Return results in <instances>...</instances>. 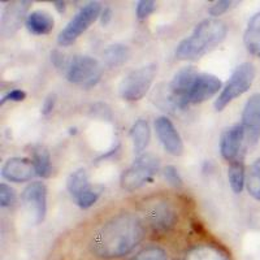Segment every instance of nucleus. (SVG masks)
<instances>
[{"label": "nucleus", "instance_id": "obj_2", "mask_svg": "<svg viewBox=\"0 0 260 260\" xmlns=\"http://www.w3.org/2000/svg\"><path fill=\"white\" fill-rule=\"evenodd\" d=\"M228 34V26L219 18H206L201 21L189 37L178 43L176 57L178 60L191 61L201 59L221 43Z\"/></svg>", "mask_w": 260, "mask_h": 260}, {"label": "nucleus", "instance_id": "obj_6", "mask_svg": "<svg viewBox=\"0 0 260 260\" xmlns=\"http://www.w3.org/2000/svg\"><path fill=\"white\" fill-rule=\"evenodd\" d=\"M102 4L99 2H90L76 13L73 18L69 21L67 26L59 32L57 43L62 47L73 45L86 30L89 29L102 15Z\"/></svg>", "mask_w": 260, "mask_h": 260}, {"label": "nucleus", "instance_id": "obj_25", "mask_svg": "<svg viewBox=\"0 0 260 260\" xmlns=\"http://www.w3.org/2000/svg\"><path fill=\"white\" fill-rule=\"evenodd\" d=\"M246 189L251 198L260 201V157H257L246 175Z\"/></svg>", "mask_w": 260, "mask_h": 260}, {"label": "nucleus", "instance_id": "obj_8", "mask_svg": "<svg viewBox=\"0 0 260 260\" xmlns=\"http://www.w3.org/2000/svg\"><path fill=\"white\" fill-rule=\"evenodd\" d=\"M198 74L194 67H183L180 71L176 72L168 86L169 102L173 104V107L181 108V110L186 108L187 96Z\"/></svg>", "mask_w": 260, "mask_h": 260}, {"label": "nucleus", "instance_id": "obj_13", "mask_svg": "<svg viewBox=\"0 0 260 260\" xmlns=\"http://www.w3.org/2000/svg\"><path fill=\"white\" fill-rule=\"evenodd\" d=\"M222 82L220 78L210 73H199L187 96V106L201 104L208 101L216 94L221 92Z\"/></svg>", "mask_w": 260, "mask_h": 260}, {"label": "nucleus", "instance_id": "obj_11", "mask_svg": "<svg viewBox=\"0 0 260 260\" xmlns=\"http://www.w3.org/2000/svg\"><path fill=\"white\" fill-rule=\"evenodd\" d=\"M241 125L248 145H256L260 139V92L252 94L246 102L241 115Z\"/></svg>", "mask_w": 260, "mask_h": 260}, {"label": "nucleus", "instance_id": "obj_20", "mask_svg": "<svg viewBox=\"0 0 260 260\" xmlns=\"http://www.w3.org/2000/svg\"><path fill=\"white\" fill-rule=\"evenodd\" d=\"M129 136L130 139H132V143H133L134 152L138 155H142L143 151L147 148L151 139L150 124L146 120L139 118L130 127Z\"/></svg>", "mask_w": 260, "mask_h": 260}, {"label": "nucleus", "instance_id": "obj_35", "mask_svg": "<svg viewBox=\"0 0 260 260\" xmlns=\"http://www.w3.org/2000/svg\"><path fill=\"white\" fill-rule=\"evenodd\" d=\"M52 61H53V64L56 65V67H60V65H61V62L64 61V57H62V55L59 52V51H53Z\"/></svg>", "mask_w": 260, "mask_h": 260}, {"label": "nucleus", "instance_id": "obj_14", "mask_svg": "<svg viewBox=\"0 0 260 260\" xmlns=\"http://www.w3.org/2000/svg\"><path fill=\"white\" fill-rule=\"evenodd\" d=\"M246 141V134L242 125L236 124L225 129L220 137V152L226 161L233 162L238 160L242 146Z\"/></svg>", "mask_w": 260, "mask_h": 260}, {"label": "nucleus", "instance_id": "obj_15", "mask_svg": "<svg viewBox=\"0 0 260 260\" xmlns=\"http://www.w3.org/2000/svg\"><path fill=\"white\" fill-rule=\"evenodd\" d=\"M2 176L9 182L22 183L37 176L36 167L32 160L26 157H11L2 167Z\"/></svg>", "mask_w": 260, "mask_h": 260}, {"label": "nucleus", "instance_id": "obj_34", "mask_svg": "<svg viewBox=\"0 0 260 260\" xmlns=\"http://www.w3.org/2000/svg\"><path fill=\"white\" fill-rule=\"evenodd\" d=\"M111 20H112V11L111 8L106 7V8L102 11V15H101V22L103 26H107V25L110 24Z\"/></svg>", "mask_w": 260, "mask_h": 260}, {"label": "nucleus", "instance_id": "obj_22", "mask_svg": "<svg viewBox=\"0 0 260 260\" xmlns=\"http://www.w3.org/2000/svg\"><path fill=\"white\" fill-rule=\"evenodd\" d=\"M130 57V48L127 46L121 45V43H116L111 45L104 50L103 59L107 67L110 68H117L121 67L129 60Z\"/></svg>", "mask_w": 260, "mask_h": 260}, {"label": "nucleus", "instance_id": "obj_1", "mask_svg": "<svg viewBox=\"0 0 260 260\" xmlns=\"http://www.w3.org/2000/svg\"><path fill=\"white\" fill-rule=\"evenodd\" d=\"M145 237L143 220L133 212H121L110 217L92 233L89 248L99 259H121L133 252Z\"/></svg>", "mask_w": 260, "mask_h": 260}, {"label": "nucleus", "instance_id": "obj_24", "mask_svg": "<svg viewBox=\"0 0 260 260\" xmlns=\"http://www.w3.org/2000/svg\"><path fill=\"white\" fill-rule=\"evenodd\" d=\"M228 180L233 192L241 194L243 187L246 186V171L245 166L241 160L231 162V166L228 168Z\"/></svg>", "mask_w": 260, "mask_h": 260}, {"label": "nucleus", "instance_id": "obj_26", "mask_svg": "<svg viewBox=\"0 0 260 260\" xmlns=\"http://www.w3.org/2000/svg\"><path fill=\"white\" fill-rule=\"evenodd\" d=\"M104 186L103 185H99V183H95V185H90V187L85 190L83 192H81L77 198L74 199L76 204L78 207L82 208V210H87V208L92 207L95 203L98 202V199L101 198V195L103 194Z\"/></svg>", "mask_w": 260, "mask_h": 260}, {"label": "nucleus", "instance_id": "obj_19", "mask_svg": "<svg viewBox=\"0 0 260 260\" xmlns=\"http://www.w3.org/2000/svg\"><path fill=\"white\" fill-rule=\"evenodd\" d=\"M243 43L250 55L260 59V11L248 20L243 32Z\"/></svg>", "mask_w": 260, "mask_h": 260}, {"label": "nucleus", "instance_id": "obj_4", "mask_svg": "<svg viewBox=\"0 0 260 260\" xmlns=\"http://www.w3.org/2000/svg\"><path fill=\"white\" fill-rule=\"evenodd\" d=\"M160 169V159L154 154L139 155L132 166L122 172L120 185L125 191H136L148 182H152L154 176Z\"/></svg>", "mask_w": 260, "mask_h": 260}, {"label": "nucleus", "instance_id": "obj_10", "mask_svg": "<svg viewBox=\"0 0 260 260\" xmlns=\"http://www.w3.org/2000/svg\"><path fill=\"white\" fill-rule=\"evenodd\" d=\"M25 207L34 216L36 224H41L47 213V186L43 182L29 183L21 194Z\"/></svg>", "mask_w": 260, "mask_h": 260}, {"label": "nucleus", "instance_id": "obj_27", "mask_svg": "<svg viewBox=\"0 0 260 260\" xmlns=\"http://www.w3.org/2000/svg\"><path fill=\"white\" fill-rule=\"evenodd\" d=\"M130 260H168V254L160 246L151 245L137 252Z\"/></svg>", "mask_w": 260, "mask_h": 260}, {"label": "nucleus", "instance_id": "obj_33", "mask_svg": "<svg viewBox=\"0 0 260 260\" xmlns=\"http://www.w3.org/2000/svg\"><path fill=\"white\" fill-rule=\"evenodd\" d=\"M55 104H56V95L50 94L45 99L43 104H42V113H43V115H50V113L52 112L53 108H55Z\"/></svg>", "mask_w": 260, "mask_h": 260}, {"label": "nucleus", "instance_id": "obj_30", "mask_svg": "<svg viewBox=\"0 0 260 260\" xmlns=\"http://www.w3.org/2000/svg\"><path fill=\"white\" fill-rule=\"evenodd\" d=\"M155 9H156L155 2H152V0H141V2L137 3V17H138V20H146L155 12Z\"/></svg>", "mask_w": 260, "mask_h": 260}, {"label": "nucleus", "instance_id": "obj_21", "mask_svg": "<svg viewBox=\"0 0 260 260\" xmlns=\"http://www.w3.org/2000/svg\"><path fill=\"white\" fill-rule=\"evenodd\" d=\"M32 164L36 167L37 176L42 178H48L52 173V161L50 151L43 146L32 147Z\"/></svg>", "mask_w": 260, "mask_h": 260}, {"label": "nucleus", "instance_id": "obj_7", "mask_svg": "<svg viewBox=\"0 0 260 260\" xmlns=\"http://www.w3.org/2000/svg\"><path fill=\"white\" fill-rule=\"evenodd\" d=\"M103 67L96 59L86 55H78L71 60L67 68V80L74 85H81L86 89L92 87L101 81Z\"/></svg>", "mask_w": 260, "mask_h": 260}, {"label": "nucleus", "instance_id": "obj_36", "mask_svg": "<svg viewBox=\"0 0 260 260\" xmlns=\"http://www.w3.org/2000/svg\"><path fill=\"white\" fill-rule=\"evenodd\" d=\"M53 7L56 8V11L59 13H65V11H67V3L65 2H53Z\"/></svg>", "mask_w": 260, "mask_h": 260}, {"label": "nucleus", "instance_id": "obj_23", "mask_svg": "<svg viewBox=\"0 0 260 260\" xmlns=\"http://www.w3.org/2000/svg\"><path fill=\"white\" fill-rule=\"evenodd\" d=\"M90 185H91V182H90L89 173L85 168H80L77 171L72 172L68 180H67V190L73 199L77 198L81 192L90 187Z\"/></svg>", "mask_w": 260, "mask_h": 260}, {"label": "nucleus", "instance_id": "obj_31", "mask_svg": "<svg viewBox=\"0 0 260 260\" xmlns=\"http://www.w3.org/2000/svg\"><path fill=\"white\" fill-rule=\"evenodd\" d=\"M231 6L232 2H229V0H220V2L213 3L212 6L208 8V13H210V16H212L213 18H217L219 16L224 15L228 9L231 8Z\"/></svg>", "mask_w": 260, "mask_h": 260}, {"label": "nucleus", "instance_id": "obj_32", "mask_svg": "<svg viewBox=\"0 0 260 260\" xmlns=\"http://www.w3.org/2000/svg\"><path fill=\"white\" fill-rule=\"evenodd\" d=\"M26 99V92L24 90L16 89L12 90V91L7 92L3 98H2V101H0V106H4L7 102H24Z\"/></svg>", "mask_w": 260, "mask_h": 260}, {"label": "nucleus", "instance_id": "obj_16", "mask_svg": "<svg viewBox=\"0 0 260 260\" xmlns=\"http://www.w3.org/2000/svg\"><path fill=\"white\" fill-rule=\"evenodd\" d=\"M30 2H13L8 4L2 16V34L6 37L12 36L20 29L22 21H26Z\"/></svg>", "mask_w": 260, "mask_h": 260}, {"label": "nucleus", "instance_id": "obj_3", "mask_svg": "<svg viewBox=\"0 0 260 260\" xmlns=\"http://www.w3.org/2000/svg\"><path fill=\"white\" fill-rule=\"evenodd\" d=\"M255 77L256 68L252 62L246 61L238 65L215 101V110L220 112L232 102L236 101L237 98L247 92L254 83Z\"/></svg>", "mask_w": 260, "mask_h": 260}, {"label": "nucleus", "instance_id": "obj_18", "mask_svg": "<svg viewBox=\"0 0 260 260\" xmlns=\"http://www.w3.org/2000/svg\"><path fill=\"white\" fill-rule=\"evenodd\" d=\"M183 260H231V257L220 246L199 243L190 248Z\"/></svg>", "mask_w": 260, "mask_h": 260}, {"label": "nucleus", "instance_id": "obj_9", "mask_svg": "<svg viewBox=\"0 0 260 260\" xmlns=\"http://www.w3.org/2000/svg\"><path fill=\"white\" fill-rule=\"evenodd\" d=\"M146 219L157 233H167L177 225L178 213L176 207L167 201H156L146 211Z\"/></svg>", "mask_w": 260, "mask_h": 260}, {"label": "nucleus", "instance_id": "obj_12", "mask_svg": "<svg viewBox=\"0 0 260 260\" xmlns=\"http://www.w3.org/2000/svg\"><path fill=\"white\" fill-rule=\"evenodd\" d=\"M155 132L157 139L164 150L173 156H181L185 151L183 141L178 133L177 127L167 116H160L155 120Z\"/></svg>", "mask_w": 260, "mask_h": 260}, {"label": "nucleus", "instance_id": "obj_5", "mask_svg": "<svg viewBox=\"0 0 260 260\" xmlns=\"http://www.w3.org/2000/svg\"><path fill=\"white\" fill-rule=\"evenodd\" d=\"M157 74V65H143L129 72L118 85V94L126 102H138L146 96Z\"/></svg>", "mask_w": 260, "mask_h": 260}, {"label": "nucleus", "instance_id": "obj_29", "mask_svg": "<svg viewBox=\"0 0 260 260\" xmlns=\"http://www.w3.org/2000/svg\"><path fill=\"white\" fill-rule=\"evenodd\" d=\"M16 202L15 189L7 185L6 182L0 183V206L2 207H11Z\"/></svg>", "mask_w": 260, "mask_h": 260}, {"label": "nucleus", "instance_id": "obj_17", "mask_svg": "<svg viewBox=\"0 0 260 260\" xmlns=\"http://www.w3.org/2000/svg\"><path fill=\"white\" fill-rule=\"evenodd\" d=\"M25 26H26L27 31L31 32L32 36H47L53 30L55 20L47 11L37 9V11H32L27 15Z\"/></svg>", "mask_w": 260, "mask_h": 260}, {"label": "nucleus", "instance_id": "obj_28", "mask_svg": "<svg viewBox=\"0 0 260 260\" xmlns=\"http://www.w3.org/2000/svg\"><path fill=\"white\" fill-rule=\"evenodd\" d=\"M161 173H162V177H164V180H166L167 182L171 185V186L177 187V189H180V187L183 186L182 177H181L180 172H178V169L176 168L175 166L164 167Z\"/></svg>", "mask_w": 260, "mask_h": 260}]
</instances>
